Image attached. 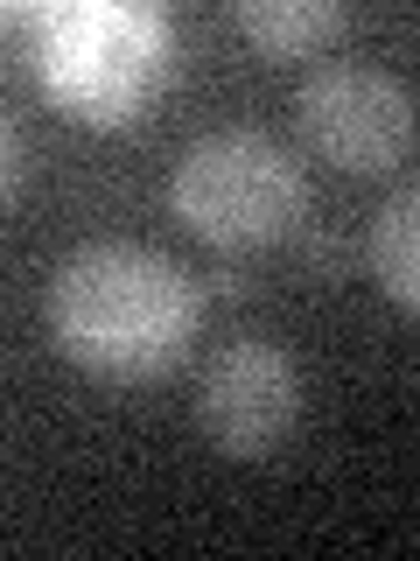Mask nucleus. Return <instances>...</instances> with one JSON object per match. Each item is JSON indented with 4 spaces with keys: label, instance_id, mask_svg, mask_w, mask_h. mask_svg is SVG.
<instances>
[{
    "label": "nucleus",
    "instance_id": "obj_1",
    "mask_svg": "<svg viewBox=\"0 0 420 561\" xmlns=\"http://www.w3.org/2000/svg\"><path fill=\"white\" fill-rule=\"evenodd\" d=\"M49 337L98 386H154L203 330V280L140 239H92L49 274Z\"/></svg>",
    "mask_w": 420,
    "mask_h": 561
},
{
    "label": "nucleus",
    "instance_id": "obj_2",
    "mask_svg": "<svg viewBox=\"0 0 420 561\" xmlns=\"http://www.w3.org/2000/svg\"><path fill=\"white\" fill-rule=\"evenodd\" d=\"M168 204L210 253H267L308 218V169L267 127H210L183 148Z\"/></svg>",
    "mask_w": 420,
    "mask_h": 561
},
{
    "label": "nucleus",
    "instance_id": "obj_3",
    "mask_svg": "<svg viewBox=\"0 0 420 561\" xmlns=\"http://www.w3.org/2000/svg\"><path fill=\"white\" fill-rule=\"evenodd\" d=\"M168 22L148 8H63L43 22V78L63 113L119 127L162 92Z\"/></svg>",
    "mask_w": 420,
    "mask_h": 561
},
{
    "label": "nucleus",
    "instance_id": "obj_4",
    "mask_svg": "<svg viewBox=\"0 0 420 561\" xmlns=\"http://www.w3.org/2000/svg\"><path fill=\"white\" fill-rule=\"evenodd\" d=\"M294 134L337 175H393L420 140V105L378 64H315L294 84Z\"/></svg>",
    "mask_w": 420,
    "mask_h": 561
},
{
    "label": "nucleus",
    "instance_id": "obj_5",
    "mask_svg": "<svg viewBox=\"0 0 420 561\" xmlns=\"http://www.w3.org/2000/svg\"><path fill=\"white\" fill-rule=\"evenodd\" d=\"M302 421V365L267 337H232L197 373V428L232 463H259Z\"/></svg>",
    "mask_w": 420,
    "mask_h": 561
},
{
    "label": "nucleus",
    "instance_id": "obj_6",
    "mask_svg": "<svg viewBox=\"0 0 420 561\" xmlns=\"http://www.w3.org/2000/svg\"><path fill=\"white\" fill-rule=\"evenodd\" d=\"M238 35L267 64L323 57V49L343 35V8H337V0H245V8H238Z\"/></svg>",
    "mask_w": 420,
    "mask_h": 561
},
{
    "label": "nucleus",
    "instance_id": "obj_7",
    "mask_svg": "<svg viewBox=\"0 0 420 561\" xmlns=\"http://www.w3.org/2000/svg\"><path fill=\"white\" fill-rule=\"evenodd\" d=\"M364 260H372V280H378V288L393 295L399 309L420 316V183H399L393 197L372 210Z\"/></svg>",
    "mask_w": 420,
    "mask_h": 561
},
{
    "label": "nucleus",
    "instance_id": "obj_8",
    "mask_svg": "<svg viewBox=\"0 0 420 561\" xmlns=\"http://www.w3.org/2000/svg\"><path fill=\"white\" fill-rule=\"evenodd\" d=\"M28 175H35V169H28V154H22V127H8V204L22 197Z\"/></svg>",
    "mask_w": 420,
    "mask_h": 561
},
{
    "label": "nucleus",
    "instance_id": "obj_9",
    "mask_svg": "<svg viewBox=\"0 0 420 561\" xmlns=\"http://www.w3.org/2000/svg\"><path fill=\"white\" fill-rule=\"evenodd\" d=\"M203 295H218V302H238V295H245V280H238L232 267H218V274H203Z\"/></svg>",
    "mask_w": 420,
    "mask_h": 561
},
{
    "label": "nucleus",
    "instance_id": "obj_10",
    "mask_svg": "<svg viewBox=\"0 0 420 561\" xmlns=\"http://www.w3.org/2000/svg\"><path fill=\"white\" fill-rule=\"evenodd\" d=\"M308 253H315V267H323V274H337V267H343V253H337V239H329V232H315Z\"/></svg>",
    "mask_w": 420,
    "mask_h": 561
}]
</instances>
